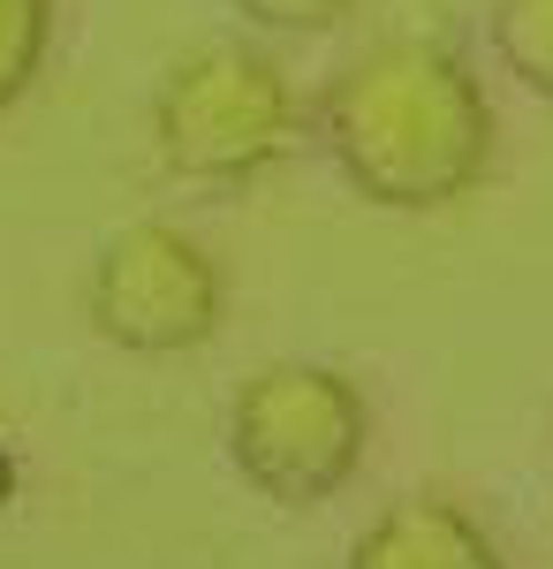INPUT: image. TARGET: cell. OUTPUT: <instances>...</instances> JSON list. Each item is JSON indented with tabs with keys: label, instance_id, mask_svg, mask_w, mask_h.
Listing matches in <instances>:
<instances>
[{
	"label": "cell",
	"instance_id": "7",
	"mask_svg": "<svg viewBox=\"0 0 553 569\" xmlns=\"http://www.w3.org/2000/svg\"><path fill=\"white\" fill-rule=\"evenodd\" d=\"M53 46V0H0V114L39 84Z\"/></svg>",
	"mask_w": 553,
	"mask_h": 569
},
{
	"label": "cell",
	"instance_id": "6",
	"mask_svg": "<svg viewBox=\"0 0 553 569\" xmlns=\"http://www.w3.org/2000/svg\"><path fill=\"white\" fill-rule=\"evenodd\" d=\"M493 53L531 99H553V0H501L493 8Z\"/></svg>",
	"mask_w": 553,
	"mask_h": 569
},
{
	"label": "cell",
	"instance_id": "8",
	"mask_svg": "<svg viewBox=\"0 0 553 569\" xmlns=\"http://www.w3.org/2000/svg\"><path fill=\"white\" fill-rule=\"evenodd\" d=\"M235 16H251L258 31H334L356 0H228Z\"/></svg>",
	"mask_w": 553,
	"mask_h": 569
},
{
	"label": "cell",
	"instance_id": "2",
	"mask_svg": "<svg viewBox=\"0 0 553 569\" xmlns=\"http://www.w3.org/2000/svg\"><path fill=\"white\" fill-rule=\"evenodd\" d=\"M296 84L258 46H198L152 91V144L182 182H251L296 152Z\"/></svg>",
	"mask_w": 553,
	"mask_h": 569
},
{
	"label": "cell",
	"instance_id": "5",
	"mask_svg": "<svg viewBox=\"0 0 553 569\" xmlns=\"http://www.w3.org/2000/svg\"><path fill=\"white\" fill-rule=\"evenodd\" d=\"M349 569H509V562L470 509L418 493V501H394L386 517L356 531Z\"/></svg>",
	"mask_w": 553,
	"mask_h": 569
},
{
	"label": "cell",
	"instance_id": "3",
	"mask_svg": "<svg viewBox=\"0 0 553 569\" xmlns=\"http://www.w3.org/2000/svg\"><path fill=\"white\" fill-rule=\"evenodd\" d=\"M372 410L334 365H265L228 402V463L273 509H319L356 479Z\"/></svg>",
	"mask_w": 553,
	"mask_h": 569
},
{
	"label": "cell",
	"instance_id": "4",
	"mask_svg": "<svg viewBox=\"0 0 553 569\" xmlns=\"http://www.w3.org/2000/svg\"><path fill=\"white\" fill-rule=\"evenodd\" d=\"M84 319L129 357H182L220 327V266L174 220H129L91 259Z\"/></svg>",
	"mask_w": 553,
	"mask_h": 569
},
{
	"label": "cell",
	"instance_id": "1",
	"mask_svg": "<svg viewBox=\"0 0 553 569\" xmlns=\"http://www.w3.org/2000/svg\"><path fill=\"white\" fill-rule=\"evenodd\" d=\"M493 99L463 53L432 39H386L341 61L319 91V144L380 213H440L493 176Z\"/></svg>",
	"mask_w": 553,
	"mask_h": 569
}]
</instances>
